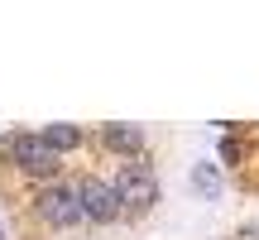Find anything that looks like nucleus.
<instances>
[{"mask_svg": "<svg viewBox=\"0 0 259 240\" xmlns=\"http://www.w3.org/2000/svg\"><path fill=\"white\" fill-rule=\"evenodd\" d=\"M115 192H120L125 212H149L158 202V178L149 164H125L120 178H115Z\"/></svg>", "mask_w": 259, "mask_h": 240, "instance_id": "1", "label": "nucleus"}, {"mask_svg": "<svg viewBox=\"0 0 259 240\" xmlns=\"http://www.w3.org/2000/svg\"><path fill=\"white\" fill-rule=\"evenodd\" d=\"M10 158H15L24 173H34V178H48L58 168V149L48 144L44 135H15L10 139Z\"/></svg>", "mask_w": 259, "mask_h": 240, "instance_id": "2", "label": "nucleus"}, {"mask_svg": "<svg viewBox=\"0 0 259 240\" xmlns=\"http://www.w3.org/2000/svg\"><path fill=\"white\" fill-rule=\"evenodd\" d=\"M38 216L53 226H77L82 221V187H67V183H53L44 197H38Z\"/></svg>", "mask_w": 259, "mask_h": 240, "instance_id": "3", "label": "nucleus"}, {"mask_svg": "<svg viewBox=\"0 0 259 240\" xmlns=\"http://www.w3.org/2000/svg\"><path fill=\"white\" fill-rule=\"evenodd\" d=\"M82 212L92 216V221H115V216L125 212V202H120V192H115V183L87 178V183H82Z\"/></svg>", "mask_w": 259, "mask_h": 240, "instance_id": "4", "label": "nucleus"}, {"mask_svg": "<svg viewBox=\"0 0 259 240\" xmlns=\"http://www.w3.org/2000/svg\"><path fill=\"white\" fill-rule=\"evenodd\" d=\"M106 144L120 149V154H135L139 149V130L135 125H106Z\"/></svg>", "mask_w": 259, "mask_h": 240, "instance_id": "5", "label": "nucleus"}, {"mask_svg": "<svg viewBox=\"0 0 259 240\" xmlns=\"http://www.w3.org/2000/svg\"><path fill=\"white\" fill-rule=\"evenodd\" d=\"M44 139L58 149V154H63V149H77V144H82V130H77V125H48Z\"/></svg>", "mask_w": 259, "mask_h": 240, "instance_id": "6", "label": "nucleus"}, {"mask_svg": "<svg viewBox=\"0 0 259 240\" xmlns=\"http://www.w3.org/2000/svg\"><path fill=\"white\" fill-rule=\"evenodd\" d=\"M192 187H202V192H221V173H216V168H197V173H192Z\"/></svg>", "mask_w": 259, "mask_h": 240, "instance_id": "7", "label": "nucleus"}, {"mask_svg": "<svg viewBox=\"0 0 259 240\" xmlns=\"http://www.w3.org/2000/svg\"><path fill=\"white\" fill-rule=\"evenodd\" d=\"M240 240H259V226H250V231H245V235H240Z\"/></svg>", "mask_w": 259, "mask_h": 240, "instance_id": "8", "label": "nucleus"}, {"mask_svg": "<svg viewBox=\"0 0 259 240\" xmlns=\"http://www.w3.org/2000/svg\"><path fill=\"white\" fill-rule=\"evenodd\" d=\"M0 240H5V231H0Z\"/></svg>", "mask_w": 259, "mask_h": 240, "instance_id": "9", "label": "nucleus"}]
</instances>
